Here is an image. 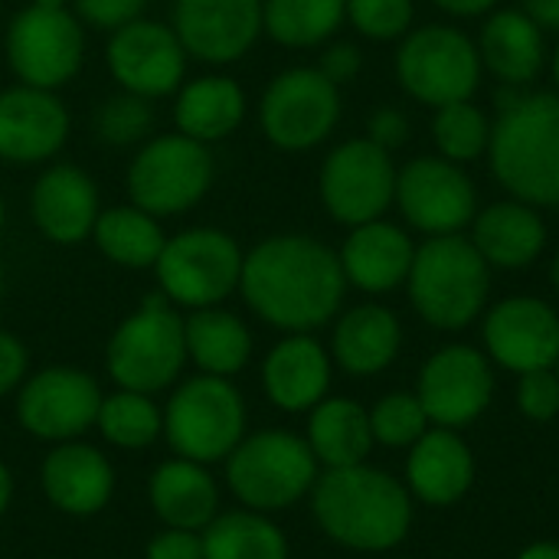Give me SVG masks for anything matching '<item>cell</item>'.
<instances>
[{
  "label": "cell",
  "instance_id": "31",
  "mask_svg": "<svg viewBox=\"0 0 559 559\" xmlns=\"http://www.w3.org/2000/svg\"><path fill=\"white\" fill-rule=\"evenodd\" d=\"M324 468H350L364 465L373 449V429L370 413L347 396H324L308 419V439H305Z\"/></svg>",
  "mask_w": 559,
  "mask_h": 559
},
{
  "label": "cell",
  "instance_id": "50",
  "mask_svg": "<svg viewBox=\"0 0 559 559\" xmlns=\"http://www.w3.org/2000/svg\"><path fill=\"white\" fill-rule=\"evenodd\" d=\"M518 559H559V544H531Z\"/></svg>",
  "mask_w": 559,
  "mask_h": 559
},
{
  "label": "cell",
  "instance_id": "19",
  "mask_svg": "<svg viewBox=\"0 0 559 559\" xmlns=\"http://www.w3.org/2000/svg\"><path fill=\"white\" fill-rule=\"evenodd\" d=\"M485 347L504 370H550L559 360V314L531 295L504 298L485 318Z\"/></svg>",
  "mask_w": 559,
  "mask_h": 559
},
{
  "label": "cell",
  "instance_id": "40",
  "mask_svg": "<svg viewBox=\"0 0 559 559\" xmlns=\"http://www.w3.org/2000/svg\"><path fill=\"white\" fill-rule=\"evenodd\" d=\"M413 0H347V20L367 39H403L413 26Z\"/></svg>",
  "mask_w": 559,
  "mask_h": 559
},
{
  "label": "cell",
  "instance_id": "49",
  "mask_svg": "<svg viewBox=\"0 0 559 559\" xmlns=\"http://www.w3.org/2000/svg\"><path fill=\"white\" fill-rule=\"evenodd\" d=\"M10 498H13V475H10V468L0 462V518H3L7 508H10Z\"/></svg>",
  "mask_w": 559,
  "mask_h": 559
},
{
  "label": "cell",
  "instance_id": "52",
  "mask_svg": "<svg viewBox=\"0 0 559 559\" xmlns=\"http://www.w3.org/2000/svg\"><path fill=\"white\" fill-rule=\"evenodd\" d=\"M550 282H554V288H557V295H559V252H557V259H554V269H550Z\"/></svg>",
  "mask_w": 559,
  "mask_h": 559
},
{
  "label": "cell",
  "instance_id": "12",
  "mask_svg": "<svg viewBox=\"0 0 559 559\" xmlns=\"http://www.w3.org/2000/svg\"><path fill=\"white\" fill-rule=\"evenodd\" d=\"M396 174L390 151L370 138H350L324 157L318 193L331 219L354 229L383 219L396 200Z\"/></svg>",
  "mask_w": 559,
  "mask_h": 559
},
{
  "label": "cell",
  "instance_id": "56",
  "mask_svg": "<svg viewBox=\"0 0 559 559\" xmlns=\"http://www.w3.org/2000/svg\"><path fill=\"white\" fill-rule=\"evenodd\" d=\"M554 370H557V380H559V360H557V367H554Z\"/></svg>",
  "mask_w": 559,
  "mask_h": 559
},
{
  "label": "cell",
  "instance_id": "11",
  "mask_svg": "<svg viewBox=\"0 0 559 559\" xmlns=\"http://www.w3.org/2000/svg\"><path fill=\"white\" fill-rule=\"evenodd\" d=\"M341 121V88L318 66L278 72L259 102V128L278 151H311L324 144Z\"/></svg>",
  "mask_w": 559,
  "mask_h": 559
},
{
  "label": "cell",
  "instance_id": "32",
  "mask_svg": "<svg viewBox=\"0 0 559 559\" xmlns=\"http://www.w3.org/2000/svg\"><path fill=\"white\" fill-rule=\"evenodd\" d=\"M187 360L210 377H236L252 357V334L246 321L226 308H197L183 321Z\"/></svg>",
  "mask_w": 559,
  "mask_h": 559
},
{
  "label": "cell",
  "instance_id": "46",
  "mask_svg": "<svg viewBox=\"0 0 559 559\" xmlns=\"http://www.w3.org/2000/svg\"><path fill=\"white\" fill-rule=\"evenodd\" d=\"M26 370H29V354L23 341L10 331H0V396L20 390V383L26 380Z\"/></svg>",
  "mask_w": 559,
  "mask_h": 559
},
{
  "label": "cell",
  "instance_id": "26",
  "mask_svg": "<svg viewBox=\"0 0 559 559\" xmlns=\"http://www.w3.org/2000/svg\"><path fill=\"white\" fill-rule=\"evenodd\" d=\"M409 491L432 504L445 508L468 495L475 481V459L465 439H459L452 429H426L423 439L413 445L406 462Z\"/></svg>",
  "mask_w": 559,
  "mask_h": 559
},
{
  "label": "cell",
  "instance_id": "20",
  "mask_svg": "<svg viewBox=\"0 0 559 559\" xmlns=\"http://www.w3.org/2000/svg\"><path fill=\"white\" fill-rule=\"evenodd\" d=\"M69 138V111L49 88L13 85L0 92V160L43 164Z\"/></svg>",
  "mask_w": 559,
  "mask_h": 559
},
{
  "label": "cell",
  "instance_id": "9",
  "mask_svg": "<svg viewBox=\"0 0 559 559\" xmlns=\"http://www.w3.org/2000/svg\"><path fill=\"white\" fill-rule=\"evenodd\" d=\"M478 43L459 26L429 23L403 36L396 49V82L400 88L432 108L468 102L481 85Z\"/></svg>",
  "mask_w": 559,
  "mask_h": 559
},
{
  "label": "cell",
  "instance_id": "4",
  "mask_svg": "<svg viewBox=\"0 0 559 559\" xmlns=\"http://www.w3.org/2000/svg\"><path fill=\"white\" fill-rule=\"evenodd\" d=\"M406 285L409 301L426 324L439 331H462L485 311L491 265L468 236H429L416 246Z\"/></svg>",
  "mask_w": 559,
  "mask_h": 559
},
{
  "label": "cell",
  "instance_id": "54",
  "mask_svg": "<svg viewBox=\"0 0 559 559\" xmlns=\"http://www.w3.org/2000/svg\"><path fill=\"white\" fill-rule=\"evenodd\" d=\"M3 223H7V203H3V197H0V229H3Z\"/></svg>",
  "mask_w": 559,
  "mask_h": 559
},
{
  "label": "cell",
  "instance_id": "42",
  "mask_svg": "<svg viewBox=\"0 0 559 559\" xmlns=\"http://www.w3.org/2000/svg\"><path fill=\"white\" fill-rule=\"evenodd\" d=\"M72 3L82 23L95 29H108V33L138 20L147 7V0H72Z\"/></svg>",
  "mask_w": 559,
  "mask_h": 559
},
{
  "label": "cell",
  "instance_id": "35",
  "mask_svg": "<svg viewBox=\"0 0 559 559\" xmlns=\"http://www.w3.org/2000/svg\"><path fill=\"white\" fill-rule=\"evenodd\" d=\"M347 20V0H262V29L288 49L328 43Z\"/></svg>",
  "mask_w": 559,
  "mask_h": 559
},
{
  "label": "cell",
  "instance_id": "48",
  "mask_svg": "<svg viewBox=\"0 0 559 559\" xmlns=\"http://www.w3.org/2000/svg\"><path fill=\"white\" fill-rule=\"evenodd\" d=\"M439 10H445V13H452V16H465V20H472V16H485V13H491L495 7H498V0H432Z\"/></svg>",
  "mask_w": 559,
  "mask_h": 559
},
{
  "label": "cell",
  "instance_id": "30",
  "mask_svg": "<svg viewBox=\"0 0 559 559\" xmlns=\"http://www.w3.org/2000/svg\"><path fill=\"white\" fill-rule=\"evenodd\" d=\"M246 92L229 75H200L177 88L174 124L180 134L213 144L229 138L246 118Z\"/></svg>",
  "mask_w": 559,
  "mask_h": 559
},
{
  "label": "cell",
  "instance_id": "6",
  "mask_svg": "<svg viewBox=\"0 0 559 559\" xmlns=\"http://www.w3.org/2000/svg\"><path fill=\"white\" fill-rule=\"evenodd\" d=\"M223 465L233 498L259 514L298 504L318 481V459L311 445L285 429L246 436Z\"/></svg>",
  "mask_w": 559,
  "mask_h": 559
},
{
  "label": "cell",
  "instance_id": "29",
  "mask_svg": "<svg viewBox=\"0 0 559 559\" xmlns=\"http://www.w3.org/2000/svg\"><path fill=\"white\" fill-rule=\"evenodd\" d=\"M403 344L400 318L383 305H357L350 308L331 337L334 360L354 377H373L386 370Z\"/></svg>",
  "mask_w": 559,
  "mask_h": 559
},
{
  "label": "cell",
  "instance_id": "44",
  "mask_svg": "<svg viewBox=\"0 0 559 559\" xmlns=\"http://www.w3.org/2000/svg\"><path fill=\"white\" fill-rule=\"evenodd\" d=\"M318 69H321L324 79H331V82L341 88V85H347V82H354V79L360 75V69H364V52H360L357 43H344V39H341V43H331V46L321 52Z\"/></svg>",
  "mask_w": 559,
  "mask_h": 559
},
{
  "label": "cell",
  "instance_id": "38",
  "mask_svg": "<svg viewBox=\"0 0 559 559\" xmlns=\"http://www.w3.org/2000/svg\"><path fill=\"white\" fill-rule=\"evenodd\" d=\"M151 128H154L151 98H141V95H131V92L111 95L95 111V134H98V141H105L111 147L138 144V141H144L151 134Z\"/></svg>",
  "mask_w": 559,
  "mask_h": 559
},
{
  "label": "cell",
  "instance_id": "53",
  "mask_svg": "<svg viewBox=\"0 0 559 559\" xmlns=\"http://www.w3.org/2000/svg\"><path fill=\"white\" fill-rule=\"evenodd\" d=\"M36 7H66L69 0H33Z\"/></svg>",
  "mask_w": 559,
  "mask_h": 559
},
{
  "label": "cell",
  "instance_id": "23",
  "mask_svg": "<svg viewBox=\"0 0 559 559\" xmlns=\"http://www.w3.org/2000/svg\"><path fill=\"white\" fill-rule=\"evenodd\" d=\"M337 259H341L347 285L367 295H386L406 285L413 259H416V246L406 236V229H400L396 223L373 219V223L350 229Z\"/></svg>",
  "mask_w": 559,
  "mask_h": 559
},
{
  "label": "cell",
  "instance_id": "13",
  "mask_svg": "<svg viewBox=\"0 0 559 559\" xmlns=\"http://www.w3.org/2000/svg\"><path fill=\"white\" fill-rule=\"evenodd\" d=\"M7 62L23 85L56 92L66 85L85 56L79 16L66 7H23L7 26Z\"/></svg>",
  "mask_w": 559,
  "mask_h": 559
},
{
  "label": "cell",
  "instance_id": "41",
  "mask_svg": "<svg viewBox=\"0 0 559 559\" xmlns=\"http://www.w3.org/2000/svg\"><path fill=\"white\" fill-rule=\"evenodd\" d=\"M518 406L534 423H550L559 413V380L557 370H531L521 373L518 386Z\"/></svg>",
  "mask_w": 559,
  "mask_h": 559
},
{
  "label": "cell",
  "instance_id": "24",
  "mask_svg": "<svg viewBox=\"0 0 559 559\" xmlns=\"http://www.w3.org/2000/svg\"><path fill=\"white\" fill-rule=\"evenodd\" d=\"M262 386L282 413H308L328 396L331 357L311 334H288L269 350Z\"/></svg>",
  "mask_w": 559,
  "mask_h": 559
},
{
  "label": "cell",
  "instance_id": "33",
  "mask_svg": "<svg viewBox=\"0 0 559 559\" xmlns=\"http://www.w3.org/2000/svg\"><path fill=\"white\" fill-rule=\"evenodd\" d=\"M92 242L108 262L121 269H154L167 236L157 216L131 203L102 210L92 226Z\"/></svg>",
  "mask_w": 559,
  "mask_h": 559
},
{
  "label": "cell",
  "instance_id": "17",
  "mask_svg": "<svg viewBox=\"0 0 559 559\" xmlns=\"http://www.w3.org/2000/svg\"><path fill=\"white\" fill-rule=\"evenodd\" d=\"M419 403L429 423L442 429H459L475 423L491 396H495V373L481 350L468 344H452L432 354L419 373Z\"/></svg>",
  "mask_w": 559,
  "mask_h": 559
},
{
  "label": "cell",
  "instance_id": "18",
  "mask_svg": "<svg viewBox=\"0 0 559 559\" xmlns=\"http://www.w3.org/2000/svg\"><path fill=\"white\" fill-rule=\"evenodd\" d=\"M170 26L187 56L229 66L255 46L262 33V0H177Z\"/></svg>",
  "mask_w": 559,
  "mask_h": 559
},
{
  "label": "cell",
  "instance_id": "55",
  "mask_svg": "<svg viewBox=\"0 0 559 559\" xmlns=\"http://www.w3.org/2000/svg\"><path fill=\"white\" fill-rule=\"evenodd\" d=\"M0 298H3V275H0Z\"/></svg>",
  "mask_w": 559,
  "mask_h": 559
},
{
  "label": "cell",
  "instance_id": "3",
  "mask_svg": "<svg viewBox=\"0 0 559 559\" xmlns=\"http://www.w3.org/2000/svg\"><path fill=\"white\" fill-rule=\"evenodd\" d=\"M495 180L521 203L559 206V95L527 92L491 124Z\"/></svg>",
  "mask_w": 559,
  "mask_h": 559
},
{
  "label": "cell",
  "instance_id": "36",
  "mask_svg": "<svg viewBox=\"0 0 559 559\" xmlns=\"http://www.w3.org/2000/svg\"><path fill=\"white\" fill-rule=\"evenodd\" d=\"M95 429L115 449L138 452V449L154 445L157 436H164V413L157 409V403L147 393L118 390L111 396H102Z\"/></svg>",
  "mask_w": 559,
  "mask_h": 559
},
{
  "label": "cell",
  "instance_id": "14",
  "mask_svg": "<svg viewBox=\"0 0 559 559\" xmlns=\"http://www.w3.org/2000/svg\"><path fill=\"white\" fill-rule=\"evenodd\" d=\"M102 406L98 380L79 367H46L20 383L16 423L39 442H72L82 439Z\"/></svg>",
  "mask_w": 559,
  "mask_h": 559
},
{
  "label": "cell",
  "instance_id": "43",
  "mask_svg": "<svg viewBox=\"0 0 559 559\" xmlns=\"http://www.w3.org/2000/svg\"><path fill=\"white\" fill-rule=\"evenodd\" d=\"M144 559H203V537L197 531L164 527L147 540Z\"/></svg>",
  "mask_w": 559,
  "mask_h": 559
},
{
  "label": "cell",
  "instance_id": "45",
  "mask_svg": "<svg viewBox=\"0 0 559 559\" xmlns=\"http://www.w3.org/2000/svg\"><path fill=\"white\" fill-rule=\"evenodd\" d=\"M409 118L400 111V108H393V105H383V108H377L373 115H370V121H367V138L373 141V144H380L383 151H396V147H403L406 141H409Z\"/></svg>",
  "mask_w": 559,
  "mask_h": 559
},
{
  "label": "cell",
  "instance_id": "27",
  "mask_svg": "<svg viewBox=\"0 0 559 559\" xmlns=\"http://www.w3.org/2000/svg\"><path fill=\"white\" fill-rule=\"evenodd\" d=\"M478 56L498 82L531 85L547 62L544 29L521 7L491 10L478 36Z\"/></svg>",
  "mask_w": 559,
  "mask_h": 559
},
{
  "label": "cell",
  "instance_id": "47",
  "mask_svg": "<svg viewBox=\"0 0 559 559\" xmlns=\"http://www.w3.org/2000/svg\"><path fill=\"white\" fill-rule=\"evenodd\" d=\"M521 10L540 26L559 33V0H521Z\"/></svg>",
  "mask_w": 559,
  "mask_h": 559
},
{
  "label": "cell",
  "instance_id": "5",
  "mask_svg": "<svg viewBox=\"0 0 559 559\" xmlns=\"http://www.w3.org/2000/svg\"><path fill=\"white\" fill-rule=\"evenodd\" d=\"M187 364V341H183V318L177 308L160 295H147L134 314H128L108 347H105V370L118 390L131 393H160L174 386Z\"/></svg>",
  "mask_w": 559,
  "mask_h": 559
},
{
  "label": "cell",
  "instance_id": "51",
  "mask_svg": "<svg viewBox=\"0 0 559 559\" xmlns=\"http://www.w3.org/2000/svg\"><path fill=\"white\" fill-rule=\"evenodd\" d=\"M550 75H554V85H557V95H559V43H557V49H554V59H550Z\"/></svg>",
  "mask_w": 559,
  "mask_h": 559
},
{
  "label": "cell",
  "instance_id": "39",
  "mask_svg": "<svg viewBox=\"0 0 559 559\" xmlns=\"http://www.w3.org/2000/svg\"><path fill=\"white\" fill-rule=\"evenodd\" d=\"M370 429L373 442L390 445V449H406L423 439L429 429V416L413 393H390L370 409Z\"/></svg>",
  "mask_w": 559,
  "mask_h": 559
},
{
  "label": "cell",
  "instance_id": "16",
  "mask_svg": "<svg viewBox=\"0 0 559 559\" xmlns=\"http://www.w3.org/2000/svg\"><path fill=\"white\" fill-rule=\"evenodd\" d=\"M105 59L121 92L141 98H164L177 92L187 72V49L177 39L174 26L144 16L111 33Z\"/></svg>",
  "mask_w": 559,
  "mask_h": 559
},
{
  "label": "cell",
  "instance_id": "28",
  "mask_svg": "<svg viewBox=\"0 0 559 559\" xmlns=\"http://www.w3.org/2000/svg\"><path fill=\"white\" fill-rule=\"evenodd\" d=\"M151 511L164 521V527L177 531H203L219 514V488L206 465L190 459H170L157 465L147 478Z\"/></svg>",
  "mask_w": 559,
  "mask_h": 559
},
{
  "label": "cell",
  "instance_id": "8",
  "mask_svg": "<svg viewBox=\"0 0 559 559\" xmlns=\"http://www.w3.org/2000/svg\"><path fill=\"white\" fill-rule=\"evenodd\" d=\"M246 252L216 226H193L170 236L154 262L157 288L174 308H216L242 278Z\"/></svg>",
  "mask_w": 559,
  "mask_h": 559
},
{
  "label": "cell",
  "instance_id": "21",
  "mask_svg": "<svg viewBox=\"0 0 559 559\" xmlns=\"http://www.w3.org/2000/svg\"><path fill=\"white\" fill-rule=\"evenodd\" d=\"M39 488L66 518H95L115 495V468L88 442H59L39 465Z\"/></svg>",
  "mask_w": 559,
  "mask_h": 559
},
{
  "label": "cell",
  "instance_id": "22",
  "mask_svg": "<svg viewBox=\"0 0 559 559\" xmlns=\"http://www.w3.org/2000/svg\"><path fill=\"white\" fill-rule=\"evenodd\" d=\"M29 213L36 229L56 246H79L92 239L102 213L95 180L75 164L46 167L29 190Z\"/></svg>",
  "mask_w": 559,
  "mask_h": 559
},
{
  "label": "cell",
  "instance_id": "1",
  "mask_svg": "<svg viewBox=\"0 0 559 559\" xmlns=\"http://www.w3.org/2000/svg\"><path fill=\"white\" fill-rule=\"evenodd\" d=\"M239 292L265 324L311 334L341 311L347 278L331 246L305 233H282L246 252Z\"/></svg>",
  "mask_w": 559,
  "mask_h": 559
},
{
  "label": "cell",
  "instance_id": "37",
  "mask_svg": "<svg viewBox=\"0 0 559 559\" xmlns=\"http://www.w3.org/2000/svg\"><path fill=\"white\" fill-rule=\"evenodd\" d=\"M432 138L439 147V157L455 160V164H472L481 154H488L491 144V121L488 115L468 98V102H452L436 108L432 118Z\"/></svg>",
  "mask_w": 559,
  "mask_h": 559
},
{
  "label": "cell",
  "instance_id": "15",
  "mask_svg": "<svg viewBox=\"0 0 559 559\" xmlns=\"http://www.w3.org/2000/svg\"><path fill=\"white\" fill-rule=\"evenodd\" d=\"M403 219L426 236H455L478 213V190L462 164L445 157H416L396 174V200Z\"/></svg>",
  "mask_w": 559,
  "mask_h": 559
},
{
  "label": "cell",
  "instance_id": "10",
  "mask_svg": "<svg viewBox=\"0 0 559 559\" xmlns=\"http://www.w3.org/2000/svg\"><path fill=\"white\" fill-rule=\"evenodd\" d=\"M213 154L206 144L174 131L151 138L128 164V197L144 213L164 219L193 210L213 187Z\"/></svg>",
  "mask_w": 559,
  "mask_h": 559
},
{
  "label": "cell",
  "instance_id": "7",
  "mask_svg": "<svg viewBox=\"0 0 559 559\" xmlns=\"http://www.w3.org/2000/svg\"><path fill=\"white\" fill-rule=\"evenodd\" d=\"M160 413L164 439L177 459L200 465L226 462L246 439V400L226 377L197 373L180 380Z\"/></svg>",
  "mask_w": 559,
  "mask_h": 559
},
{
  "label": "cell",
  "instance_id": "25",
  "mask_svg": "<svg viewBox=\"0 0 559 559\" xmlns=\"http://www.w3.org/2000/svg\"><path fill=\"white\" fill-rule=\"evenodd\" d=\"M468 239L491 269H527L547 249V223L537 206L511 197L478 210Z\"/></svg>",
  "mask_w": 559,
  "mask_h": 559
},
{
  "label": "cell",
  "instance_id": "2",
  "mask_svg": "<svg viewBox=\"0 0 559 559\" xmlns=\"http://www.w3.org/2000/svg\"><path fill=\"white\" fill-rule=\"evenodd\" d=\"M311 511L334 544L360 554L400 547L413 524L409 491L393 475L367 465L328 468L311 488Z\"/></svg>",
  "mask_w": 559,
  "mask_h": 559
},
{
  "label": "cell",
  "instance_id": "34",
  "mask_svg": "<svg viewBox=\"0 0 559 559\" xmlns=\"http://www.w3.org/2000/svg\"><path fill=\"white\" fill-rule=\"evenodd\" d=\"M203 559H288V540L275 521L259 511L216 514L203 531Z\"/></svg>",
  "mask_w": 559,
  "mask_h": 559
}]
</instances>
